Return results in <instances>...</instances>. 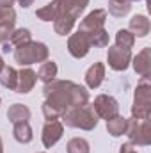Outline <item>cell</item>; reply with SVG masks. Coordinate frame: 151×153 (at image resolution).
<instances>
[{"label":"cell","mask_w":151,"mask_h":153,"mask_svg":"<svg viewBox=\"0 0 151 153\" xmlns=\"http://www.w3.org/2000/svg\"><path fill=\"white\" fill-rule=\"evenodd\" d=\"M44 103H43V116L46 121L61 119L62 114L71 109L89 103V91L87 87L71 82V80H52L44 84Z\"/></svg>","instance_id":"obj_1"},{"label":"cell","mask_w":151,"mask_h":153,"mask_svg":"<svg viewBox=\"0 0 151 153\" xmlns=\"http://www.w3.org/2000/svg\"><path fill=\"white\" fill-rule=\"evenodd\" d=\"M62 123H66V126L71 128H80V130H94L98 126V116L93 111V107L87 105H80V107H71L62 114Z\"/></svg>","instance_id":"obj_2"},{"label":"cell","mask_w":151,"mask_h":153,"mask_svg":"<svg viewBox=\"0 0 151 153\" xmlns=\"http://www.w3.org/2000/svg\"><path fill=\"white\" fill-rule=\"evenodd\" d=\"M151 116V80L150 76H141L137 87L133 91V103H132V117L137 119H150Z\"/></svg>","instance_id":"obj_3"},{"label":"cell","mask_w":151,"mask_h":153,"mask_svg":"<svg viewBox=\"0 0 151 153\" xmlns=\"http://www.w3.org/2000/svg\"><path fill=\"white\" fill-rule=\"evenodd\" d=\"M50 50L44 43L41 41H29L18 48H14V61L20 66H30V64H38L48 61Z\"/></svg>","instance_id":"obj_4"},{"label":"cell","mask_w":151,"mask_h":153,"mask_svg":"<svg viewBox=\"0 0 151 153\" xmlns=\"http://www.w3.org/2000/svg\"><path fill=\"white\" fill-rule=\"evenodd\" d=\"M124 135H128V141L133 146H150L151 144V121L150 119L130 117Z\"/></svg>","instance_id":"obj_5"},{"label":"cell","mask_w":151,"mask_h":153,"mask_svg":"<svg viewBox=\"0 0 151 153\" xmlns=\"http://www.w3.org/2000/svg\"><path fill=\"white\" fill-rule=\"evenodd\" d=\"M105 22H107V11L105 9H94L80 22L78 30L87 34V38H91V36H94L105 29Z\"/></svg>","instance_id":"obj_6"},{"label":"cell","mask_w":151,"mask_h":153,"mask_svg":"<svg viewBox=\"0 0 151 153\" xmlns=\"http://www.w3.org/2000/svg\"><path fill=\"white\" fill-rule=\"evenodd\" d=\"M91 107L96 112L98 119L109 121V119H112L114 116L119 114V103H117V100L114 96H110V94H98L94 98V102H93Z\"/></svg>","instance_id":"obj_7"},{"label":"cell","mask_w":151,"mask_h":153,"mask_svg":"<svg viewBox=\"0 0 151 153\" xmlns=\"http://www.w3.org/2000/svg\"><path fill=\"white\" fill-rule=\"evenodd\" d=\"M107 62H109V66L114 71H124L132 62V50L119 48V46H109Z\"/></svg>","instance_id":"obj_8"},{"label":"cell","mask_w":151,"mask_h":153,"mask_svg":"<svg viewBox=\"0 0 151 153\" xmlns=\"http://www.w3.org/2000/svg\"><path fill=\"white\" fill-rule=\"evenodd\" d=\"M64 135V123L59 121V119H52V121H46L44 126H43V132H41V141H43V146L44 148H52L55 146Z\"/></svg>","instance_id":"obj_9"},{"label":"cell","mask_w":151,"mask_h":153,"mask_svg":"<svg viewBox=\"0 0 151 153\" xmlns=\"http://www.w3.org/2000/svg\"><path fill=\"white\" fill-rule=\"evenodd\" d=\"M91 50V41L87 38V34L76 30L75 34H71L68 39V52L71 57L75 59H84Z\"/></svg>","instance_id":"obj_10"},{"label":"cell","mask_w":151,"mask_h":153,"mask_svg":"<svg viewBox=\"0 0 151 153\" xmlns=\"http://www.w3.org/2000/svg\"><path fill=\"white\" fill-rule=\"evenodd\" d=\"M36 82H38V73H36L32 68L23 66V68L18 71V80H16L14 91L20 93V94H27V93H30V91L34 89Z\"/></svg>","instance_id":"obj_11"},{"label":"cell","mask_w":151,"mask_h":153,"mask_svg":"<svg viewBox=\"0 0 151 153\" xmlns=\"http://www.w3.org/2000/svg\"><path fill=\"white\" fill-rule=\"evenodd\" d=\"M135 70V73L139 76H150L151 75V48L146 46L142 48L135 57H132V62H130Z\"/></svg>","instance_id":"obj_12"},{"label":"cell","mask_w":151,"mask_h":153,"mask_svg":"<svg viewBox=\"0 0 151 153\" xmlns=\"http://www.w3.org/2000/svg\"><path fill=\"white\" fill-rule=\"evenodd\" d=\"M61 14H64V0H52L36 11V16L41 22H55Z\"/></svg>","instance_id":"obj_13"},{"label":"cell","mask_w":151,"mask_h":153,"mask_svg":"<svg viewBox=\"0 0 151 153\" xmlns=\"http://www.w3.org/2000/svg\"><path fill=\"white\" fill-rule=\"evenodd\" d=\"M85 85L89 89H98L105 78V64L103 62H94L87 71H85Z\"/></svg>","instance_id":"obj_14"},{"label":"cell","mask_w":151,"mask_h":153,"mask_svg":"<svg viewBox=\"0 0 151 153\" xmlns=\"http://www.w3.org/2000/svg\"><path fill=\"white\" fill-rule=\"evenodd\" d=\"M128 30H130L135 38H146L151 30V23H150V20H148V16H144V14H135V16L130 20Z\"/></svg>","instance_id":"obj_15"},{"label":"cell","mask_w":151,"mask_h":153,"mask_svg":"<svg viewBox=\"0 0 151 153\" xmlns=\"http://www.w3.org/2000/svg\"><path fill=\"white\" fill-rule=\"evenodd\" d=\"M13 137H14L20 144H29V143L34 139V134H32L30 123H29V121L14 123V125H13Z\"/></svg>","instance_id":"obj_16"},{"label":"cell","mask_w":151,"mask_h":153,"mask_svg":"<svg viewBox=\"0 0 151 153\" xmlns=\"http://www.w3.org/2000/svg\"><path fill=\"white\" fill-rule=\"evenodd\" d=\"M75 23H76V18H73L71 14H61V16L53 22V30H55V34H59V36H68V34L73 30Z\"/></svg>","instance_id":"obj_17"},{"label":"cell","mask_w":151,"mask_h":153,"mask_svg":"<svg viewBox=\"0 0 151 153\" xmlns=\"http://www.w3.org/2000/svg\"><path fill=\"white\" fill-rule=\"evenodd\" d=\"M7 119L14 125V123H20V121H29L30 119V109L23 103H14L9 107L7 111Z\"/></svg>","instance_id":"obj_18"},{"label":"cell","mask_w":151,"mask_h":153,"mask_svg":"<svg viewBox=\"0 0 151 153\" xmlns=\"http://www.w3.org/2000/svg\"><path fill=\"white\" fill-rule=\"evenodd\" d=\"M126 125H128V119L123 117L121 114H117V116H114L112 119L107 121V132L112 137H121L126 132Z\"/></svg>","instance_id":"obj_19"},{"label":"cell","mask_w":151,"mask_h":153,"mask_svg":"<svg viewBox=\"0 0 151 153\" xmlns=\"http://www.w3.org/2000/svg\"><path fill=\"white\" fill-rule=\"evenodd\" d=\"M57 71H59V68H57V64L53 61H44V62H41V66L38 70V78L43 84H48V82L55 80Z\"/></svg>","instance_id":"obj_20"},{"label":"cell","mask_w":151,"mask_h":153,"mask_svg":"<svg viewBox=\"0 0 151 153\" xmlns=\"http://www.w3.org/2000/svg\"><path fill=\"white\" fill-rule=\"evenodd\" d=\"M16 80H18V71H16L13 66H7V64H5V66L0 70V84H2L4 87L14 91Z\"/></svg>","instance_id":"obj_21"},{"label":"cell","mask_w":151,"mask_h":153,"mask_svg":"<svg viewBox=\"0 0 151 153\" xmlns=\"http://www.w3.org/2000/svg\"><path fill=\"white\" fill-rule=\"evenodd\" d=\"M29 41H32V34H30V30L29 29H14L13 30V34H11V38H9V45L13 46V48H18V46H21V45H25V43H29Z\"/></svg>","instance_id":"obj_22"},{"label":"cell","mask_w":151,"mask_h":153,"mask_svg":"<svg viewBox=\"0 0 151 153\" xmlns=\"http://www.w3.org/2000/svg\"><path fill=\"white\" fill-rule=\"evenodd\" d=\"M87 4L89 0H64V14H71L73 18L78 20V16L84 13Z\"/></svg>","instance_id":"obj_23"},{"label":"cell","mask_w":151,"mask_h":153,"mask_svg":"<svg viewBox=\"0 0 151 153\" xmlns=\"http://www.w3.org/2000/svg\"><path fill=\"white\" fill-rule=\"evenodd\" d=\"M133 45H135V36H133L128 29H119V30H117V34H115V46L132 50Z\"/></svg>","instance_id":"obj_24"},{"label":"cell","mask_w":151,"mask_h":153,"mask_svg":"<svg viewBox=\"0 0 151 153\" xmlns=\"http://www.w3.org/2000/svg\"><path fill=\"white\" fill-rule=\"evenodd\" d=\"M68 153H91V146L87 143V139L84 137H73L68 141V146H66Z\"/></svg>","instance_id":"obj_25"},{"label":"cell","mask_w":151,"mask_h":153,"mask_svg":"<svg viewBox=\"0 0 151 153\" xmlns=\"http://www.w3.org/2000/svg\"><path fill=\"white\" fill-rule=\"evenodd\" d=\"M132 9V2H115V0H109V13L115 16V18H121V16H126Z\"/></svg>","instance_id":"obj_26"},{"label":"cell","mask_w":151,"mask_h":153,"mask_svg":"<svg viewBox=\"0 0 151 153\" xmlns=\"http://www.w3.org/2000/svg\"><path fill=\"white\" fill-rule=\"evenodd\" d=\"M2 23H11L14 25L16 23V11L13 7H5L0 4V25Z\"/></svg>","instance_id":"obj_27"},{"label":"cell","mask_w":151,"mask_h":153,"mask_svg":"<svg viewBox=\"0 0 151 153\" xmlns=\"http://www.w3.org/2000/svg\"><path fill=\"white\" fill-rule=\"evenodd\" d=\"M13 30H14V25H11V23H2L0 25V45H4V43L9 41Z\"/></svg>","instance_id":"obj_28"},{"label":"cell","mask_w":151,"mask_h":153,"mask_svg":"<svg viewBox=\"0 0 151 153\" xmlns=\"http://www.w3.org/2000/svg\"><path fill=\"white\" fill-rule=\"evenodd\" d=\"M119 153H139L135 150V146L133 144H130V143H124L121 148H119Z\"/></svg>","instance_id":"obj_29"},{"label":"cell","mask_w":151,"mask_h":153,"mask_svg":"<svg viewBox=\"0 0 151 153\" xmlns=\"http://www.w3.org/2000/svg\"><path fill=\"white\" fill-rule=\"evenodd\" d=\"M18 4H20L23 9H27V7H30V5L34 4V0H18Z\"/></svg>","instance_id":"obj_30"},{"label":"cell","mask_w":151,"mask_h":153,"mask_svg":"<svg viewBox=\"0 0 151 153\" xmlns=\"http://www.w3.org/2000/svg\"><path fill=\"white\" fill-rule=\"evenodd\" d=\"M16 0H0V4L2 5H5V7H13V4H14Z\"/></svg>","instance_id":"obj_31"},{"label":"cell","mask_w":151,"mask_h":153,"mask_svg":"<svg viewBox=\"0 0 151 153\" xmlns=\"http://www.w3.org/2000/svg\"><path fill=\"white\" fill-rule=\"evenodd\" d=\"M2 46H4V52H11V50H13V46H11L9 43H4Z\"/></svg>","instance_id":"obj_32"},{"label":"cell","mask_w":151,"mask_h":153,"mask_svg":"<svg viewBox=\"0 0 151 153\" xmlns=\"http://www.w3.org/2000/svg\"><path fill=\"white\" fill-rule=\"evenodd\" d=\"M4 66H5V62H4V59H2V55H0V70H2Z\"/></svg>","instance_id":"obj_33"},{"label":"cell","mask_w":151,"mask_h":153,"mask_svg":"<svg viewBox=\"0 0 151 153\" xmlns=\"http://www.w3.org/2000/svg\"><path fill=\"white\" fill-rule=\"evenodd\" d=\"M0 153H4V143H2V137H0Z\"/></svg>","instance_id":"obj_34"},{"label":"cell","mask_w":151,"mask_h":153,"mask_svg":"<svg viewBox=\"0 0 151 153\" xmlns=\"http://www.w3.org/2000/svg\"><path fill=\"white\" fill-rule=\"evenodd\" d=\"M130 2H135V0H130ZM137 2H139V0H137Z\"/></svg>","instance_id":"obj_35"},{"label":"cell","mask_w":151,"mask_h":153,"mask_svg":"<svg viewBox=\"0 0 151 153\" xmlns=\"http://www.w3.org/2000/svg\"><path fill=\"white\" fill-rule=\"evenodd\" d=\"M0 103H2V98H0Z\"/></svg>","instance_id":"obj_36"},{"label":"cell","mask_w":151,"mask_h":153,"mask_svg":"<svg viewBox=\"0 0 151 153\" xmlns=\"http://www.w3.org/2000/svg\"><path fill=\"white\" fill-rule=\"evenodd\" d=\"M41 153H44V152H41Z\"/></svg>","instance_id":"obj_37"}]
</instances>
